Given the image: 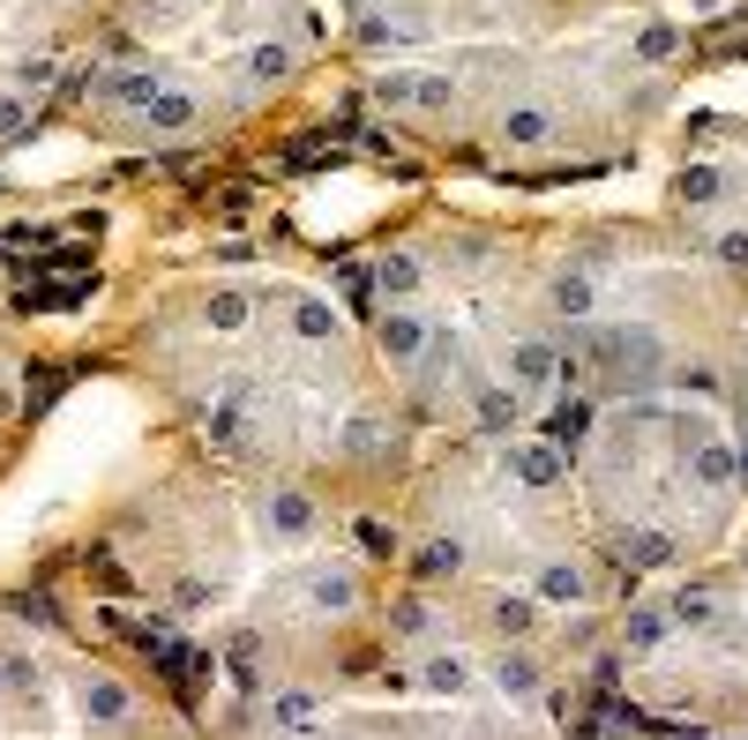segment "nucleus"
<instances>
[{"label": "nucleus", "instance_id": "1", "mask_svg": "<svg viewBox=\"0 0 748 740\" xmlns=\"http://www.w3.org/2000/svg\"><path fill=\"white\" fill-rule=\"evenodd\" d=\"M495 135L509 143V150H554V143H569V121H562L546 98H509Z\"/></svg>", "mask_w": 748, "mask_h": 740}, {"label": "nucleus", "instance_id": "2", "mask_svg": "<svg viewBox=\"0 0 748 740\" xmlns=\"http://www.w3.org/2000/svg\"><path fill=\"white\" fill-rule=\"evenodd\" d=\"M158 90H166L158 68H105V76H98V98H105V105H121V113H150V105H158Z\"/></svg>", "mask_w": 748, "mask_h": 740}, {"label": "nucleus", "instance_id": "3", "mask_svg": "<svg viewBox=\"0 0 748 740\" xmlns=\"http://www.w3.org/2000/svg\"><path fill=\"white\" fill-rule=\"evenodd\" d=\"M374 337H382V352H389L397 367H412L419 352H427V337H434V329H427V315H405V307H389Z\"/></svg>", "mask_w": 748, "mask_h": 740}, {"label": "nucleus", "instance_id": "4", "mask_svg": "<svg viewBox=\"0 0 748 740\" xmlns=\"http://www.w3.org/2000/svg\"><path fill=\"white\" fill-rule=\"evenodd\" d=\"M464 561H472V546H464L457 532H442V538H427L412 554V576L419 583H442V576H464Z\"/></svg>", "mask_w": 748, "mask_h": 740}, {"label": "nucleus", "instance_id": "5", "mask_svg": "<svg viewBox=\"0 0 748 740\" xmlns=\"http://www.w3.org/2000/svg\"><path fill=\"white\" fill-rule=\"evenodd\" d=\"M495 688H501L509 703H540V696H546V673H540L524 651H501V658H495Z\"/></svg>", "mask_w": 748, "mask_h": 740}, {"label": "nucleus", "instance_id": "6", "mask_svg": "<svg viewBox=\"0 0 748 740\" xmlns=\"http://www.w3.org/2000/svg\"><path fill=\"white\" fill-rule=\"evenodd\" d=\"M419 285H427V262H419V254H382V262H374V292H382V299H412Z\"/></svg>", "mask_w": 748, "mask_h": 740}, {"label": "nucleus", "instance_id": "7", "mask_svg": "<svg viewBox=\"0 0 748 740\" xmlns=\"http://www.w3.org/2000/svg\"><path fill=\"white\" fill-rule=\"evenodd\" d=\"M195 113H203V105H195L188 90H158V105L143 113V127H150V135H188V127H195Z\"/></svg>", "mask_w": 748, "mask_h": 740}, {"label": "nucleus", "instance_id": "8", "mask_svg": "<svg viewBox=\"0 0 748 740\" xmlns=\"http://www.w3.org/2000/svg\"><path fill=\"white\" fill-rule=\"evenodd\" d=\"M307 599H315L322 614H352V606H360V583H352L344 569H315L307 576Z\"/></svg>", "mask_w": 748, "mask_h": 740}, {"label": "nucleus", "instance_id": "9", "mask_svg": "<svg viewBox=\"0 0 748 740\" xmlns=\"http://www.w3.org/2000/svg\"><path fill=\"white\" fill-rule=\"evenodd\" d=\"M270 532H285V538L315 532V501H307L299 487H277V493H270Z\"/></svg>", "mask_w": 748, "mask_h": 740}, {"label": "nucleus", "instance_id": "10", "mask_svg": "<svg viewBox=\"0 0 748 740\" xmlns=\"http://www.w3.org/2000/svg\"><path fill=\"white\" fill-rule=\"evenodd\" d=\"M83 710H90V726H127V718H135V703H127L121 681H90V688H83Z\"/></svg>", "mask_w": 748, "mask_h": 740}, {"label": "nucleus", "instance_id": "11", "mask_svg": "<svg viewBox=\"0 0 748 740\" xmlns=\"http://www.w3.org/2000/svg\"><path fill=\"white\" fill-rule=\"evenodd\" d=\"M419 688H427V696H464V688H472V665H464L457 651L427 658V665H419Z\"/></svg>", "mask_w": 748, "mask_h": 740}, {"label": "nucleus", "instance_id": "12", "mask_svg": "<svg viewBox=\"0 0 748 740\" xmlns=\"http://www.w3.org/2000/svg\"><path fill=\"white\" fill-rule=\"evenodd\" d=\"M90 285H98V277H76V285H38V292L23 285V292H15V307H23V315H45V307H83Z\"/></svg>", "mask_w": 748, "mask_h": 740}, {"label": "nucleus", "instance_id": "13", "mask_svg": "<svg viewBox=\"0 0 748 740\" xmlns=\"http://www.w3.org/2000/svg\"><path fill=\"white\" fill-rule=\"evenodd\" d=\"M292 329H299L307 344H322V337H337V307L330 299H299V307H292Z\"/></svg>", "mask_w": 748, "mask_h": 740}, {"label": "nucleus", "instance_id": "14", "mask_svg": "<svg viewBox=\"0 0 748 740\" xmlns=\"http://www.w3.org/2000/svg\"><path fill=\"white\" fill-rule=\"evenodd\" d=\"M315 718H322L315 696H270V726H285V733H307Z\"/></svg>", "mask_w": 748, "mask_h": 740}, {"label": "nucleus", "instance_id": "15", "mask_svg": "<svg viewBox=\"0 0 748 740\" xmlns=\"http://www.w3.org/2000/svg\"><path fill=\"white\" fill-rule=\"evenodd\" d=\"M248 76H254V82H285V76H292V45L262 38V45L248 53Z\"/></svg>", "mask_w": 748, "mask_h": 740}, {"label": "nucleus", "instance_id": "16", "mask_svg": "<svg viewBox=\"0 0 748 740\" xmlns=\"http://www.w3.org/2000/svg\"><path fill=\"white\" fill-rule=\"evenodd\" d=\"M397 449V434L382 426V419H352V434H344V456H382Z\"/></svg>", "mask_w": 748, "mask_h": 740}, {"label": "nucleus", "instance_id": "17", "mask_svg": "<svg viewBox=\"0 0 748 740\" xmlns=\"http://www.w3.org/2000/svg\"><path fill=\"white\" fill-rule=\"evenodd\" d=\"M203 322L209 329H240V322H248V292H209Z\"/></svg>", "mask_w": 748, "mask_h": 740}, {"label": "nucleus", "instance_id": "18", "mask_svg": "<svg viewBox=\"0 0 748 740\" xmlns=\"http://www.w3.org/2000/svg\"><path fill=\"white\" fill-rule=\"evenodd\" d=\"M240 411H248V389H233V397H225V405L209 411V434H217V442H225V449H233V442H240Z\"/></svg>", "mask_w": 748, "mask_h": 740}, {"label": "nucleus", "instance_id": "19", "mask_svg": "<svg viewBox=\"0 0 748 740\" xmlns=\"http://www.w3.org/2000/svg\"><path fill=\"white\" fill-rule=\"evenodd\" d=\"M389 636H434V614H427V606H419V599H405V606H389Z\"/></svg>", "mask_w": 748, "mask_h": 740}, {"label": "nucleus", "instance_id": "20", "mask_svg": "<svg viewBox=\"0 0 748 740\" xmlns=\"http://www.w3.org/2000/svg\"><path fill=\"white\" fill-rule=\"evenodd\" d=\"M31 105H23V98H0V150H8V143H31Z\"/></svg>", "mask_w": 748, "mask_h": 740}, {"label": "nucleus", "instance_id": "21", "mask_svg": "<svg viewBox=\"0 0 748 740\" xmlns=\"http://www.w3.org/2000/svg\"><path fill=\"white\" fill-rule=\"evenodd\" d=\"M352 538H360V546H367L374 561H389V554H397V532H389V524H382V516H360V524H352Z\"/></svg>", "mask_w": 748, "mask_h": 740}, {"label": "nucleus", "instance_id": "22", "mask_svg": "<svg viewBox=\"0 0 748 740\" xmlns=\"http://www.w3.org/2000/svg\"><path fill=\"white\" fill-rule=\"evenodd\" d=\"M412 105H427V113H450V105H457V82L450 76H419V98Z\"/></svg>", "mask_w": 748, "mask_h": 740}, {"label": "nucleus", "instance_id": "23", "mask_svg": "<svg viewBox=\"0 0 748 740\" xmlns=\"http://www.w3.org/2000/svg\"><path fill=\"white\" fill-rule=\"evenodd\" d=\"M374 98H382V105H412L419 76H374Z\"/></svg>", "mask_w": 748, "mask_h": 740}, {"label": "nucleus", "instance_id": "24", "mask_svg": "<svg viewBox=\"0 0 748 740\" xmlns=\"http://www.w3.org/2000/svg\"><path fill=\"white\" fill-rule=\"evenodd\" d=\"M60 76V68H53V60H23V68H15V82H23V90H45V82Z\"/></svg>", "mask_w": 748, "mask_h": 740}]
</instances>
